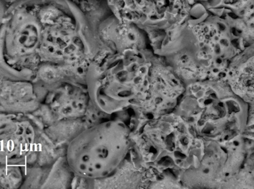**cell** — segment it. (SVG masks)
I'll return each instance as SVG.
<instances>
[{"label": "cell", "instance_id": "cell-15", "mask_svg": "<svg viewBox=\"0 0 254 189\" xmlns=\"http://www.w3.org/2000/svg\"><path fill=\"white\" fill-rule=\"evenodd\" d=\"M86 128L83 119L56 123L45 128V132L58 149L65 150L69 142Z\"/></svg>", "mask_w": 254, "mask_h": 189}, {"label": "cell", "instance_id": "cell-10", "mask_svg": "<svg viewBox=\"0 0 254 189\" xmlns=\"http://www.w3.org/2000/svg\"><path fill=\"white\" fill-rule=\"evenodd\" d=\"M185 85L163 58L155 55L147 97L140 109H134L141 123L173 112Z\"/></svg>", "mask_w": 254, "mask_h": 189}, {"label": "cell", "instance_id": "cell-18", "mask_svg": "<svg viewBox=\"0 0 254 189\" xmlns=\"http://www.w3.org/2000/svg\"><path fill=\"white\" fill-rule=\"evenodd\" d=\"M1 166V189H19L22 187L25 176L19 166Z\"/></svg>", "mask_w": 254, "mask_h": 189}, {"label": "cell", "instance_id": "cell-6", "mask_svg": "<svg viewBox=\"0 0 254 189\" xmlns=\"http://www.w3.org/2000/svg\"><path fill=\"white\" fill-rule=\"evenodd\" d=\"M1 78L35 82L40 21L38 1H1Z\"/></svg>", "mask_w": 254, "mask_h": 189}, {"label": "cell", "instance_id": "cell-5", "mask_svg": "<svg viewBox=\"0 0 254 189\" xmlns=\"http://www.w3.org/2000/svg\"><path fill=\"white\" fill-rule=\"evenodd\" d=\"M132 130L118 119L86 128L68 144L65 157L75 176L86 181L112 176L129 156Z\"/></svg>", "mask_w": 254, "mask_h": 189}, {"label": "cell", "instance_id": "cell-11", "mask_svg": "<svg viewBox=\"0 0 254 189\" xmlns=\"http://www.w3.org/2000/svg\"><path fill=\"white\" fill-rule=\"evenodd\" d=\"M48 88L44 101L32 114L43 123L45 128L62 121L84 118L91 102L85 85L64 81Z\"/></svg>", "mask_w": 254, "mask_h": 189}, {"label": "cell", "instance_id": "cell-9", "mask_svg": "<svg viewBox=\"0 0 254 189\" xmlns=\"http://www.w3.org/2000/svg\"><path fill=\"white\" fill-rule=\"evenodd\" d=\"M193 1H108L113 14L123 22L144 32L166 30L189 16Z\"/></svg>", "mask_w": 254, "mask_h": 189}, {"label": "cell", "instance_id": "cell-13", "mask_svg": "<svg viewBox=\"0 0 254 189\" xmlns=\"http://www.w3.org/2000/svg\"><path fill=\"white\" fill-rule=\"evenodd\" d=\"M98 35L105 50L114 53L149 48L143 30L134 24L120 21L113 14L100 24Z\"/></svg>", "mask_w": 254, "mask_h": 189}, {"label": "cell", "instance_id": "cell-12", "mask_svg": "<svg viewBox=\"0 0 254 189\" xmlns=\"http://www.w3.org/2000/svg\"><path fill=\"white\" fill-rule=\"evenodd\" d=\"M49 89L35 82L1 78V113L33 114L44 101Z\"/></svg>", "mask_w": 254, "mask_h": 189}, {"label": "cell", "instance_id": "cell-8", "mask_svg": "<svg viewBox=\"0 0 254 189\" xmlns=\"http://www.w3.org/2000/svg\"><path fill=\"white\" fill-rule=\"evenodd\" d=\"M0 165L36 167L46 137L45 126L32 114L1 113Z\"/></svg>", "mask_w": 254, "mask_h": 189}, {"label": "cell", "instance_id": "cell-2", "mask_svg": "<svg viewBox=\"0 0 254 189\" xmlns=\"http://www.w3.org/2000/svg\"><path fill=\"white\" fill-rule=\"evenodd\" d=\"M154 57L149 48L99 52L86 74V88L92 104L110 116L140 108L147 97Z\"/></svg>", "mask_w": 254, "mask_h": 189}, {"label": "cell", "instance_id": "cell-17", "mask_svg": "<svg viewBox=\"0 0 254 189\" xmlns=\"http://www.w3.org/2000/svg\"><path fill=\"white\" fill-rule=\"evenodd\" d=\"M84 14L92 30L98 35L100 24L113 14L108 1H73Z\"/></svg>", "mask_w": 254, "mask_h": 189}, {"label": "cell", "instance_id": "cell-1", "mask_svg": "<svg viewBox=\"0 0 254 189\" xmlns=\"http://www.w3.org/2000/svg\"><path fill=\"white\" fill-rule=\"evenodd\" d=\"M203 19L189 15L191 38L167 60L185 85L211 80L227 83L231 64L254 45V9L244 1H204Z\"/></svg>", "mask_w": 254, "mask_h": 189}, {"label": "cell", "instance_id": "cell-4", "mask_svg": "<svg viewBox=\"0 0 254 189\" xmlns=\"http://www.w3.org/2000/svg\"><path fill=\"white\" fill-rule=\"evenodd\" d=\"M253 107L235 95L227 83L204 80L185 85L173 113L200 137L230 139L246 131Z\"/></svg>", "mask_w": 254, "mask_h": 189}, {"label": "cell", "instance_id": "cell-16", "mask_svg": "<svg viewBox=\"0 0 254 189\" xmlns=\"http://www.w3.org/2000/svg\"><path fill=\"white\" fill-rule=\"evenodd\" d=\"M74 177L64 155L48 167L41 188H71Z\"/></svg>", "mask_w": 254, "mask_h": 189}, {"label": "cell", "instance_id": "cell-3", "mask_svg": "<svg viewBox=\"0 0 254 189\" xmlns=\"http://www.w3.org/2000/svg\"><path fill=\"white\" fill-rule=\"evenodd\" d=\"M199 137L179 115L167 114L142 123L132 132L130 155L144 182L165 173L179 179L191 167Z\"/></svg>", "mask_w": 254, "mask_h": 189}, {"label": "cell", "instance_id": "cell-19", "mask_svg": "<svg viewBox=\"0 0 254 189\" xmlns=\"http://www.w3.org/2000/svg\"><path fill=\"white\" fill-rule=\"evenodd\" d=\"M254 151L249 154L246 163L235 176L229 189L254 188Z\"/></svg>", "mask_w": 254, "mask_h": 189}, {"label": "cell", "instance_id": "cell-7", "mask_svg": "<svg viewBox=\"0 0 254 189\" xmlns=\"http://www.w3.org/2000/svg\"><path fill=\"white\" fill-rule=\"evenodd\" d=\"M204 138L205 142L196 167L180 176V182L184 189H229L254 151V134L246 130L230 139Z\"/></svg>", "mask_w": 254, "mask_h": 189}, {"label": "cell", "instance_id": "cell-14", "mask_svg": "<svg viewBox=\"0 0 254 189\" xmlns=\"http://www.w3.org/2000/svg\"><path fill=\"white\" fill-rule=\"evenodd\" d=\"M254 45L238 56L229 67L227 83L234 94L249 105H254Z\"/></svg>", "mask_w": 254, "mask_h": 189}]
</instances>
